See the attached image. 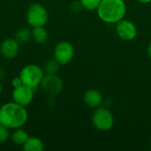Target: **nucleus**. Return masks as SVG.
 I'll return each mask as SVG.
<instances>
[{
    "mask_svg": "<svg viewBox=\"0 0 151 151\" xmlns=\"http://www.w3.org/2000/svg\"><path fill=\"white\" fill-rule=\"evenodd\" d=\"M147 53H148V56L150 57V58H151V41L150 42L149 45H148V49H147Z\"/></svg>",
    "mask_w": 151,
    "mask_h": 151,
    "instance_id": "4be33fe9",
    "label": "nucleus"
},
{
    "mask_svg": "<svg viewBox=\"0 0 151 151\" xmlns=\"http://www.w3.org/2000/svg\"><path fill=\"white\" fill-rule=\"evenodd\" d=\"M14 38L19 44H25L32 39L31 30L27 27H21L17 30Z\"/></svg>",
    "mask_w": 151,
    "mask_h": 151,
    "instance_id": "2eb2a0df",
    "label": "nucleus"
},
{
    "mask_svg": "<svg viewBox=\"0 0 151 151\" xmlns=\"http://www.w3.org/2000/svg\"><path fill=\"white\" fill-rule=\"evenodd\" d=\"M150 148H151V143H150Z\"/></svg>",
    "mask_w": 151,
    "mask_h": 151,
    "instance_id": "393cba45",
    "label": "nucleus"
},
{
    "mask_svg": "<svg viewBox=\"0 0 151 151\" xmlns=\"http://www.w3.org/2000/svg\"><path fill=\"white\" fill-rule=\"evenodd\" d=\"M92 123L93 126L99 131H109L114 125L113 114L107 108L101 106L96 108L92 115Z\"/></svg>",
    "mask_w": 151,
    "mask_h": 151,
    "instance_id": "39448f33",
    "label": "nucleus"
},
{
    "mask_svg": "<svg viewBox=\"0 0 151 151\" xmlns=\"http://www.w3.org/2000/svg\"><path fill=\"white\" fill-rule=\"evenodd\" d=\"M60 65L53 58L50 60H48L44 65H43V71L45 74H57L59 70Z\"/></svg>",
    "mask_w": 151,
    "mask_h": 151,
    "instance_id": "dca6fc26",
    "label": "nucleus"
},
{
    "mask_svg": "<svg viewBox=\"0 0 151 151\" xmlns=\"http://www.w3.org/2000/svg\"><path fill=\"white\" fill-rule=\"evenodd\" d=\"M32 40H34L36 43L42 44L47 42L49 38V33L44 27H33L31 30Z\"/></svg>",
    "mask_w": 151,
    "mask_h": 151,
    "instance_id": "4468645a",
    "label": "nucleus"
},
{
    "mask_svg": "<svg viewBox=\"0 0 151 151\" xmlns=\"http://www.w3.org/2000/svg\"><path fill=\"white\" fill-rule=\"evenodd\" d=\"M24 151H42L44 150L43 142L36 136H29L22 145Z\"/></svg>",
    "mask_w": 151,
    "mask_h": 151,
    "instance_id": "f8f14e48",
    "label": "nucleus"
},
{
    "mask_svg": "<svg viewBox=\"0 0 151 151\" xmlns=\"http://www.w3.org/2000/svg\"><path fill=\"white\" fill-rule=\"evenodd\" d=\"M48 20L49 12L42 4L34 3L29 5L27 11V21L30 27H44Z\"/></svg>",
    "mask_w": 151,
    "mask_h": 151,
    "instance_id": "20e7f679",
    "label": "nucleus"
},
{
    "mask_svg": "<svg viewBox=\"0 0 151 151\" xmlns=\"http://www.w3.org/2000/svg\"><path fill=\"white\" fill-rule=\"evenodd\" d=\"M6 76V72L3 67H0V81H3L4 79V77Z\"/></svg>",
    "mask_w": 151,
    "mask_h": 151,
    "instance_id": "412c9836",
    "label": "nucleus"
},
{
    "mask_svg": "<svg viewBox=\"0 0 151 151\" xmlns=\"http://www.w3.org/2000/svg\"><path fill=\"white\" fill-rule=\"evenodd\" d=\"M137 1H139L142 4H149L151 2V0H137Z\"/></svg>",
    "mask_w": 151,
    "mask_h": 151,
    "instance_id": "5701e85b",
    "label": "nucleus"
},
{
    "mask_svg": "<svg viewBox=\"0 0 151 151\" xmlns=\"http://www.w3.org/2000/svg\"><path fill=\"white\" fill-rule=\"evenodd\" d=\"M116 33L121 40L130 42L136 38L138 29L133 21L123 19L116 23Z\"/></svg>",
    "mask_w": 151,
    "mask_h": 151,
    "instance_id": "0eeeda50",
    "label": "nucleus"
},
{
    "mask_svg": "<svg viewBox=\"0 0 151 151\" xmlns=\"http://www.w3.org/2000/svg\"><path fill=\"white\" fill-rule=\"evenodd\" d=\"M28 119V112L25 106L15 102H8L0 107V123L9 129L22 127Z\"/></svg>",
    "mask_w": 151,
    "mask_h": 151,
    "instance_id": "f257e3e1",
    "label": "nucleus"
},
{
    "mask_svg": "<svg viewBox=\"0 0 151 151\" xmlns=\"http://www.w3.org/2000/svg\"><path fill=\"white\" fill-rule=\"evenodd\" d=\"M19 49L20 44L15 38L12 37L4 39L0 44V53L7 59H12L16 58L19 52Z\"/></svg>",
    "mask_w": 151,
    "mask_h": 151,
    "instance_id": "9d476101",
    "label": "nucleus"
},
{
    "mask_svg": "<svg viewBox=\"0 0 151 151\" xmlns=\"http://www.w3.org/2000/svg\"><path fill=\"white\" fill-rule=\"evenodd\" d=\"M19 76L24 85L36 89L41 85L45 73L42 66L36 64H28L22 67Z\"/></svg>",
    "mask_w": 151,
    "mask_h": 151,
    "instance_id": "7ed1b4c3",
    "label": "nucleus"
},
{
    "mask_svg": "<svg viewBox=\"0 0 151 151\" xmlns=\"http://www.w3.org/2000/svg\"><path fill=\"white\" fill-rule=\"evenodd\" d=\"M96 12L102 21L116 24L125 18L127 4L124 0H102Z\"/></svg>",
    "mask_w": 151,
    "mask_h": 151,
    "instance_id": "f03ea898",
    "label": "nucleus"
},
{
    "mask_svg": "<svg viewBox=\"0 0 151 151\" xmlns=\"http://www.w3.org/2000/svg\"><path fill=\"white\" fill-rule=\"evenodd\" d=\"M81 8H82V5H81V4L80 3V1L73 2L72 4H71V9H72V11H73V12H79Z\"/></svg>",
    "mask_w": 151,
    "mask_h": 151,
    "instance_id": "aec40b11",
    "label": "nucleus"
},
{
    "mask_svg": "<svg viewBox=\"0 0 151 151\" xmlns=\"http://www.w3.org/2000/svg\"><path fill=\"white\" fill-rule=\"evenodd\" d=\"M82 8L88 11H96L102 0H79Z\"/></svg>",
    "mask_w": 151,
    "mask_h": 151,
    "instance_id": "f3484780",
    "label": "nucleus"
},
{
    "mask_svg": "<svg viewBox=\"0 0 151 151\" xmlns=\"http://www.w3.org/2000/svg\"><path fill=\"white\" fill-rule=\"evenodd\" d=\"M41 86L47 94L54 96L61 93L64 88V83L62 79L57 74H45Z\"/></svg>",
    "mask_w": 151,
    "mask_h": 151,
    "instance_id": "1a4fd4ad",
    "label": "nucleus"
},
{
    "mask_svg": "<svg viewBox=\"0 0 151 151\" xmlns=\"http://www.w3.org/2000/svg\"><path fill=\"white\" fill-rule=\"evenodd\" d=\"M74 57V48L73 44L67 41L58 42L53 50V58L60 65H68Z\"/></svg>",
    "mask_w": 151,
    "mask_h": 151,
    "instance_id": "423d86ee",
    "label": "nucleus"
},
{
    "mask_svg": "<svg viewBox=\"0 0 151 151\" xmlns=\"http://www.w3.org/2000/svg\"><path fill=\"white\" fill-rule=\"evenodd\" d=\"M10 129L0 123V143H4L10 139Z\"/></svg>",
    "mask_w": 151,
    "mask_h": 151,
    "instance_id": "a211bd4d",
    "label": "nucleus"
},
{
    "mask_svg": "<svg viewBox=\"0 0 151 151\" xmlns=\"http://www.w3.org/2000/svg\"><path fill=\"white\" fill-rule=\"evenodd\" d=\"M28 137L29 135L27 132L24 130L22 127L13 129L12 133L10 135V139L12 140V142L18 146H22Z\"/></svg>",
    "mask_w": 151,
    "mask_h": 151,
    "instance_id": "ddd939ff",
    "label": "nucleus"
},
{
    "mask_svg": "<svg viewBox=\"0 0 151 151\" xmlns=\"http://www.w3.org/2000/svg\"><path fill=\"white\" fill-rule=\"evenodd\" d=\"M11 84H12V88H17V87H19V86L23 85V82H22L20 77L18 76V77H15V78H13V79L12 80Z\"/></svg>",
    "mask_w": 151,
    "mask_h": 151,
    "instance_id": "6ab92c4d",
    "label": "nucleus"
},
{
    "mask_svg": "<svg viewBox=\"0 0 151 151\" xmlns=\"http://www.w3.org/2000/svg\"><path fill=\"white\" fill-rule=\"evenodd\" d=\"M2 91H3V85H2V83L0 81V95L2 94Z\"/></svg>",
    "mask_w": 151,
    "mask_h": 151,
    "instance_id": "b1692460",
    "label": "nucleus"
},
{
    "mask_svg": "<svg viewBox=\"0 0 151 151\" xmlns=\"http://www.w3.org/2000/svg\"><path fill=\"white\" fill-rule=\"evenodd\" d=\"M34 96L35 89L24 84L14 88L12 93V101L25 107L28 106L32 103Z\"/></svg>",
    "mask_w": 151,
    "mask_h": 151,
    "instance_id": "6e6552de",
    "label": "nucleus"
},
{
    "mask_svg": "<svg viewBox=\"0 0 151 151\" xmlns=\"http://www.w3.org/2000/svg\"><path fill=\"white\" fill-rule=\"evenodd\" d=\"M83 100L86 105L90 108H98L101 106L104 101V97L102 93L95 88L88 89L83 96Z\"/></svg>",
    "mask_w": 151,
    "mask_h": 151,
    "instance_id": "9b49d317",
    "label": "nucleus"
}]
</instances>
